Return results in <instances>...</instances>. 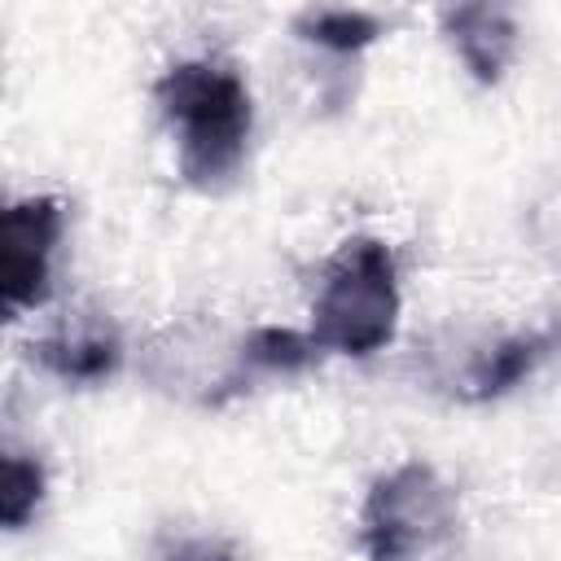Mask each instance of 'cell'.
<instances>
[{"label":"cell","instance_id":"6","mask_svg":"<svg viewBox=\"0 0 561 561\" xmlns=\"http://www.w3.org/2000/svg\"><path fill=\"white\" fill-rule=\"evenodd\" d=\"M39 368L66 386H101L110 381L123 359H127V342L123 329L114 324L110 311L101 307H66L35 342H31Z\"/></svg>","mask_w":561,"mask_h":561},{"label":"cell","instance_id":"12","mask_svg":"<svg viewBox=\"0 0 561 561\" xmlns=\"http://www.w3.org/2000/svg\"><path fill=\"white\" fill-rule=\"evenodd\" d=\"M149 561H237V548L224 535H175L162 539Z\"/></svg>","mask_w":561,"mask_h":561},{"label":"cell","instance_id":"3","mask_svg":"<svg viewBox=\"0 0 561 561\" xmlns=\"http://www.w3.org/2000/svg\"><path fill=\"white\" fill-rule=\"evenodd\" d=\"M460 495L421 456L377 473L355 513V543L364 561H425L456 539Z\"/></svg>","mask_w":561,"mask_h":561},{"label":"cell","instance_id":"1","mask_svg":"<svg viewBox=\"0 0 561 561\" xmlns=\"http://www.w3.org/2000/svg\"><path fill=\"white\" fill-rule=\"evenodd\" d=\"M153 105L175 153V175L197 193L228 188L250 153L254 96L245 75L215 57H180L153 79Z\"/></svg>","mask_w":561,"mask_h":561},{"label":"cell","instance_id":"2","mask_svg":"<svg viewBox=\"0 0 561 561\" xmlns=\"http://www.w3.org/2000/svg\"><path fill=\"white\" fill-rule=\"evenodd\" d=\"M399 311H403V289L390 241L373 232H355L320 267L307 333L320 346V355L368 359L390 346L399 329Z\"/></svg>","mask_w":561,"mask_h":561},{"label":"cell","instance_id":"5","mask_svg":"<svg viewBox=\"0 0 561 561\" xmlns=\"http://www.w3.org/2000/svg\"><path fill=\"white\" fill-rule=\"evenodd\" d=\"M66 241V202L53 193H26L4 206L0 219V289L4 311L18 320L39 311L57 285V259Z\"/></svg>","mask_w":561,"mask_h":561},{"label":"cell","instance_id":"8","mask_svg":"<svg viewBox=\"0 0 561 561\" xmlns=\"http://www.w3.org/2000/svg\"><path fill=\"white\" fill-rule=\"evenodd\" d=\"M548 355H552L548 333H500L469 355V364L456 377V399H465V403L500 399V394L517 390L526 377H535V368Z\"/></svg>","mask_w":561,"mask_h":561},{"label":"cell","instance_id":"7","mask_svg":"<svg viewBox=\"0 0 561 561\" xmlns=\"http://www.w3.org/2000/svg\"><path fill=\"white\" fill-rule=\"evenodd\" d=\"M438 26L473 83L491 88L508 75L517 44H522V26L508 4H486V0L447 4V9H438Z\"/></svg>","mask_w":561,"mask_h":561},{"label":"cell","instance_id":"9","mask_svg":"<svg viewBox=\"0 0 561 561\" xmlns=\"http://www.w3.org/2000/svg\"><path fill=\"white\" fill-rule=\"evenodd\" d=\"M294 35L307 48H320L329 57H359L364 48H373L386 35V22L368 9H351V4H311L294 13Z\"/></svg>","mask_w":561,"mask_h":561},{"label":"cell","instance_id":"4","mask_svg":"<svg viewBox=\"0 0 561 561\" xmlns=\"http://www.w3.org/2000/svg\"><path fill=\"white\" fill-rule=\"evenodd\" d=\"M136 368L149 381V390H158L171 403L202 408V412L228 408L254 381L245 329H232L206 311L175 316L158 333H149Z\"/></svg>","mask_w":561,"mask_h":561},{"label":"cell","instance_id":"10","mask_svg":"<svg viewBox=\"0 0 561 561\" xmlns=\"http://www.w3.org/2000/svg\"><path fill=\"white\" fill-rule=\"evenodd\" d=\"M245 351L254 377H294L307 373L320 359V346L311 342L307 329H285V324H254L245 329Z\"/></svg>","mask_w":561,"mask_h":561},{"label":"cell","instance_id":"11","mask_svg":"<svg viewBox=\"0 0 561 561\" xmlns=\"http://www.w3.org/2000/svg\"><path fill=\"white\" fill-rule=\"evenodd\" d=\"M44 495H48L44 465L26 451H9L4 456V478H0V517H4V526L22 530L26 522H35Z\"/></svg>","mask_w":561,"mask_h":561}]
</instances>
